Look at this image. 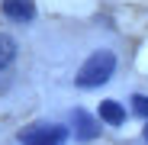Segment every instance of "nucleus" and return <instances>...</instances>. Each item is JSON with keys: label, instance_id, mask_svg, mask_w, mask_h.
Returning a JSON list of instances; mask_svg holds the SVG:
<instances>
[{"label": "nucleus", "instance_id": "f257e3e1", "mask_svg": "<svg viewBox=\"0 0 148 145\" xmlns=\"http://www.w3.org/2000/svg\"><path fill=\"white\" fill-rule=\"evenodd\" d=\"M113 71H116V55L106 52V48H100V52H93L81 71H77V87H100L113 78Z\"/></svg>", "mask_w": 148, "mask_h": 145}, {"label": "nucleus", "instance_id": "f03ea898", "mask_svg": "<svg viewBox=\"0 0 148 145\" xmlns=\"http://www.w3.org/2000/svg\"><path fill=\"white\" fill-rule=\"evenodd\" d=\"M23 145H64L68 142V129L58 123H36L26 132H19Z\"/></svg>", "mask_w": 148, "mask_h": 145}, {"label": "nucleus", "instance_id": "7ed1b4c3", "mask_svg": "<svg viewBox=\"0 0 148 145\" xmlns=\"http://www.w3.org/2000/svg\"><path fill=\"white\" fill-rule=\"evenodd\" d=\"M74 135L84 139V142L97 139V135H100V119L90 116L87 110H74Z\"/></svg>", "mask_w": 148, "mask_h": 145}, {"label": "nucleus", "instance_id": "20e7f679", "mask_svg": "<svg viewBox=\"0 0 148 145\" xmlns=\"http://www.w3.org/2000/svg\"><path fill=\"white\" fill-rule=\"evenodd\" d=\"M3 16H10L16 23H29L36 16V3L32 0H3Z\"/></svg>", "mask_w": 148, "mask_h": 145}, {"label": "nucleus", "instance_id": "39448f33", "mask_svg": "<svg viewBox=\"0 0 148 145\" xmlns=\"http://www.w3.org/2000/svg\"><path fill=\"white\" fill-rule=\"evenodd\" d=\"M97 119L106 123V126H122V123H126V110H122L116 100H103V103H100V116H97Z\"/></svg>", "mask_w": 148, "mask_h": 145}, {"label": "nucleus", "instance_id": "423d86ee", "mask_svg": "<svg viewBox=\"0 0 148 145\" xmlns=\"http://www.w3.org/2000/svg\"><path fill=\"white\" fill-rule=\"evenodd\" d=\"M13 58H16V39L7 36V32H0V71L7 65H13Z\"/></svg>", "mask_w": 148, "mask_h": 145}, {"label": "nucleus", "instance_id": "0eeeda50", "mask_svg": "<svg viewBox=\"0 0 148 145\" xmlns=\"http://www.w3.org/2000/svg\"><path fill=\"white\" fill-rule=\"evenodd\" d=\"M132 113L142 116V119H148V97H145V93H135V97H132Z\"/></svg>", "mask_w": 148, "mask_h": 145}, {"label": "nucleus", "instance_id": "6e6552de", "mask_svg": "<svg viewBox=\"0 0 148 145\" xmlns=\"http://www.w3.org/2000/svg\"><path fill=\"white\" fill-rule=\"evenodd\" d=\"M145 142H148V126H145Z\"/></svg>", "mask_w": 148, "mask_h": 145}]
</instances>
